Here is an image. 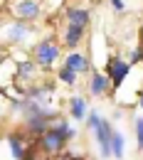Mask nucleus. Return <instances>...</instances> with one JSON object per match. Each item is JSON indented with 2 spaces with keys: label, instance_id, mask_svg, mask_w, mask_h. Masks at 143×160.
I'll return each instance as SVG.
<instances>
[{
  "label": "nucleus",
  "instance_id": "obj_1",
  "mask_svg": "<svg viewBox=\"0 0 143 160\" xmlns=\"http://www.w3.org/2000/svg\"><path fill=\"white\" fill-rule=\"evenodd\" d=\"M94 133H96V140H99V153H101V158H111L114 153H111V136H114V131H111V126L101 121L96 128H94Z\"/></svg>",
  "mask_w": 143,
  "mask_h": 160
},
{
  "label": "nucleus",
  "instance_id": "obj_2",
  "mask_svg": "<svg viewBox=\"0 0 143 160\" xmlns=\"http://www.w3.org/2000/svg\"><path fill=\"white\" fill-rule=\"evenodd\" d=\"M35 54H37V62L47 67V64H52V62L59 57V47H57L54 42L44 40V42H40V44H37V52H35Z\"/></svg>",
  "mask_w": 143,
  "mask_h": 160
},
{
  "label": "nucleus",
  "instance_id": "obj_3",
  "mask_svg": "<svg viewBox=\"0 0 143 160\" xmlns=\"http://www.w3.org/2000/svg\"><path fill=\"white\" fill-rule=\"evenodd\" d=\"M64 140L67 138H64V133H62L59 128H52V131H44V133H42V145H44L47 153H57Z\"/></svg>",
  "mask_w": 143,
  "mask_h": 160
},
{
  "label": "nucleus",
  "instance_id": "obj_4",
  "mask_svg": "<svg viewBox=\"0 0 143 160\" xmlns=\"http://www.w3.org/2000/svg\"><path fill=\"white\" fill-rule=\"evenodd\" d=\"M126 74H128V64L123 59H111L109 62V79H111V84L114 86H121L123 79H126Z\"/></svg>",
  "mask_w": 143,
  "mask_h": 160
},
{
  "label": "nucleus",
  "instance_id": "obj_5",
  "mask_svg": "<svg viewBox=\"0 0 143 160\" xmlns=\"http://www.w3.org/2000/svg\"><path fill=\"white\" fill-rule=\"evenodd\" d=\"M15 15L20 20H35L40 15V2L37 0H20L15 5Z\"/></svg>",
  "mask_w": 143,
  "mask_h": 160
},
{
  "label": "nucleus",
  "instance_id": "obj_6",
  "mask_svg": "<svg viewBox=\"0 0 143 160\" xmlns=\"http://www.w3.org/2000/svg\"><path fill=\"white\" fill-rule=\"evenodd\" d=\"M106 89H109V79H106L104 74H94L91 81H89V91H91L94 96H101Z\"/></svg>",
  "mask_w": 143,
  "mask_h": 160
},
{
  "label": "nucleus",
  "instance_id": "obj_7",
  "mask_svg": "<svg viewBox=\"0 0 143 160\" xmlns=\"http://www.w3.org/2000/svg\"><path fill=\"white\" fill-rule=\"evenodd\" d=\"M69 111H72V118L74 121H82L86 116V103H84L82 96H74V99L69 101Z\"/></svg>",
  "mask_w": 143,
  "mask_h": 160
},
{
  "label": "nucleus",
  "instance_id": "obj_8",
  "mask_svg": "<svg viewBox=\"0 0 143 160\" xmlns=\"http://www.w3.org/2000/svg\"><path fill=\"white\" fill-rule=\"evenodd\" d=\"M5 35H8V40L20 42V40H25V35H27V27H25L22 22H13V25L5 30Z\"/></svg>",
  "mask_w": 143,
  "mask_h": 160
},
{
  "label": "nucleus",
  "instance_id": "obj_9",
  "mask_svg": "<svg viewBox=\"0 0 143 160\" xmlns=\"http://www.w3.org/2000/svg\"><path fill=\"white\" fill-rule=\"evenodd\" d=\"M67 18H69V25H77V27H84L86 22H89V12L86 10H69L67 12Z\"/></svg>",
  "mask_w": 143,
  "mask_h": 160
},
{
  "label": "nucleus",
  "instance_id": "obj_10",
  "mask_svg": "<svg viewBox=\"0 0 143 160\" xmlns=\"http://www.w3.org/2000/svg\"><path fill=\"white\" fill-rule=\"evenodd\" d=\"M123 150H126V140H123V133L114 131V136H111V153H114L116 158H123Z\"/></svg>",
  "mask_w": 143,
  "mask_h": 160
},
{
  "label": "nucleus",
  "instance_id": "obj_11",
  "mask_svg": "<svg viewBox=\"0 0 143 160\" xmlns=\"http://www.w3.org/2000/svg\"><path fill=\"white\" fill-rule=\"evenodd\" d=\"M67 67H69V69H74V72H84V69H86V59H84V54L72 52V54L67 57Z\"/></svg>",
  "mask_w": 143,
  "mask_h": 160
},
{
  "label": "nucleus",
  "instance_id": "obj_12",
  "mask_svg": "<svg viewBox=\"0 0 143 160\" xmlns=\"http://www.w3.org/2000/svg\"><path fill=\"white\" fill-rule=\"evenodd\" d=\"M64 42H67L69 47L79 44V42H82V27H77V25H69V27H67V32H64Z\"/></svg>",
  "mask_w": 143,
  "mask_h": 160
},
{
  "label": "nucleus",
  "instance_id": "obj_13",
  "mask_svg": "<svg viewBox=\"0 0 143 160\" xmlns=\"http://www.w3.org/2000/svg\"><path fill=\"white\" fill-rule=\"evenodd\" d=\"M8 143H10L13 155H15L18 160H25V145H22V140H18L15 136H10V138H8Z\"/></svg>",
  "mask_w": 143,
  "mask_h": 160
},
{
  "label": "nucleus",
  "instance_id": "obj_14",
  "mask_svg": "<svg viewBox=\"0 0 143 160\" xmlns=\"http://www.w3.org/2000/svg\"><path fill=\"white\" fill-rule=\"evenodd\" d=\"M59 79L64 81V84H74V81H77V72L69 69V67H64V69L59 72Z\"/></svg>",
  "mask_w": 143,
  "mask_h": 160
},
{
  "label": "nucleus",
  "instance_id": "obj_15",
  "mask_svg": "<svg viewBox=\"0 0 143 160\" xmlns=\"http://www.w3.org/2000/svg\"><path fill=\"white\" fill-rule=\"evenodd\" d=\"M101 121H104V118H101V113H99V111H91V113H89V128L94 131V128H96Z\"/></svg>",
  "mask_w": 143,
  "mask_h": 160
},
{
  "label": "nucleus",
  "instance_id": "obj_16",
  "mask_svg": "<svg viewBox=\"0 0 143 160\" xmlns=\"http://www.w3.org/2000/svg\"><path fill=\"white\" fill-rule=\"evenodd\" d=\"M136 138H138V145L143 148V118L136 121Z\"/></svg>",
  "mask_w": 143,
  "mask_h": 160
},
{
  "label": "nucleus",
  "instance_id": "obj_17",
  "mask_svg": "<svg viewBox=\"0 0 143 160\" xmlns=\"http://www.w3.org/2000/svg\"><path fill=\"white\" fill-rule=\"evenodd\" d=\"M111 5H114L116 10H123V0H111Z\"/></svg>",
  "mask_w": 143,
  "mask_h": 160
},
{
  "label": "nucleus",
  "instance_id": "obj_18",
  "mask_svg": "<svg viewBox=\"0 0 143 160\" xmlns=\"http://www.w3.org/2000/svg\"><path fill=\"white\" fill-rule=\"evenodd\" d=\"M141 40H143V27H141Z\"/></svg>",
  "mask_w": 143,
  "mask_h": 160
},
{
  "label": "nucleus",
  "instance_id": "obj_19",
  "mask_svg": "<svg viewBox=\"0 0 143 160\" xmlns=\"http://www.w3.org/2000/svg\"><path fill=\"white\" fill-rule=\"evenodd\" d=\"M141 106H143V94H141Z\"/></svg>",
  "mask_w": 143,
  "mask_h": 160
},
{
  "label": "nucleus",
  "instance_id": "obj_20",
  "mask_svg": "<svg viewBox=\"0 0 143 160\" xmlns=\"http://www.w3.org/2000/svg\"><path fill=\"white\" fill-rule=\"evenodd\" d=\"M27 160H30V158H27Z\"/></svg>",
  "mask_w": 143,
  "mask_h": 160
}]
</instances>
